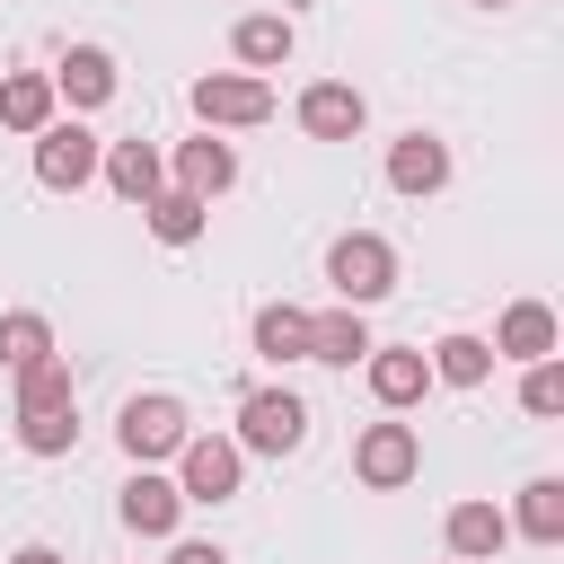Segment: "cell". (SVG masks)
<instances>
[{"label":"cell","instance_id":"6da1fadb","mask_svg":"<svg viewBox=\"0 0 564 564\" xmlns=\"http://www.w3.org/2000/svg\"><path fill=\"white\" fill-rule=\"evenodd\" d=\"M326 282H335V300H344V308H370V300H388V291H397V247H388V238H370V229H344V238L326 247Z\"/></svg>","mask_w":564,"mask_h":564},{"label":"cell","instance_id":"7a4b0ae2","mask_svg":"<svg viewBox=\"0 0 564 564\" xmlns=\"http://www.w3.org/2000/svg\"><path fill=\"white\" fill-rule=\"evenodd\" d=\"M308 441V405L291 397V388H256L247 405H238V449H256V458H291Z\"/></svg>","mask_w":564,"mask_h":564},{"label":"cell","instance_id":"3957f363","mask_svg":"<svg viewBox=\"0 0 564 564\" xmlns=\"http://www.w3.org/2000/svg\"><path fill=\"white\" fill-rule=\"evenodd\" d=\"M352 476H361L370 494L414 485V476H423V441H414V423H370V432L352 441Z\"/></svg>","mask_w":564,"mask_h":564},{"label":"cell","instance_id":"277c9868","mask_svg":"<svg viewBox=\"0 0 564 564\" xmlns=\"http://www.w3.org/2000/svg\"><path fill=\"white\" fill-rule=\"evenodd\" d=\"M238 476H247V449L220 441V432H194V441L176 449V494H185V502H229Z\"/></svg>","mask_w":564,"mask_h":564},{"label":"cell","instance_id":"5b68a950","mask_svg":"<svg viewBox=\"0 0 564 564\" xmlns=\"http://www.w3.org/2000/svg\"><path fill=\"white\" fill-rule=\"evenodd\" d=\"M194 115H203V132H238V123L273 115V88L256 70H212V79H194Z\"/></svg>","mask_w":564,"mask_h":564},{"label":"cell","instance_id":"8992f818","mask_svg":"<svg viewBox=\"0 0 564 564\" xmlns=\"http://www.w3.org/2000/svg\"><path fill=\"white\" fill-rule=\"evenodd\" d=\"M115 441H123L132 467H150V458H176L194 432H185V405H176V397H132L123 423H115Z\"/></svg>","mask_w":564,"mask_h":564},{"label":"cell","instance_id":"52a82bcc","mask_svg":"<svg viewBox=\"0 0 564 564\" xmlns=\"http://www.w3.org/2000/svg\"><path fill=\"white\" fill-rule=\"evenodd\" d=\"M97 159H106V141H97L88 123H44V132H35V176H44L53 194H79V185L97 176Z\"/></svg>","mask_w":564,"mask_h":564},{"label":"cell","instance_id":"ba28073f","mask_svg":"<svg viewBox=\"0 0 564 564\" xmlns=\"http://www.w3.org/2000/svg\"><path fill=\"white\" fill-rule=\"evenodd\" d=\"M361 123H370L361 88H344V79H317V88H300V132H308V141H352Z\"/></svg>","mask_w":564,"mask_h":564},{"label":"cell","instance_id":"9c48e42d","mask_svg":"<svg viewBox=\"0 0 564 564\" xmlns=\"http://www.w3.org/2000/svg\"><path fill=\"white\" fill-rule=\"evenodd\" d=\"M388 185L397 194H441L449 185V141H432V132H405V141H388Z\"/></svg>","mask_w":564,"mask_h":564},{"label":"cell","instance_id":"30bf717a","mask_svg":"<svg viewBox=\"0 0 564 564\" xmlns=\"http://www.w3.org/2000/svg\"><path fill=\"white\" fill-rule=\"evenodd\" d=\"M494 361H555V308L546 300H511L494 326Z\"/></svg>","mask_w":564,"mask_h":564},{"label":"cell","instance_id":"8fae6325","mask_svg":"<svg viewBox=\"0 0 564 564\" xmlns=\"http://www.w3.org/2000/svg\"><path fill=\"white\" fill-rule=\"evenodd\" d=\"M423 388H432V361H423L414 344H370V397H379L388 414H405Z\"/></svg>","mask_w":564,"mask_h":564},{"label":"cell","instance_id":"7c38bea8","mask_svg":"<svg viewBox=\"0 0 564 564\" xmlns=\"http://www.w3.org/2000/svg\"><path fill=\"white\" fill-rule=\"evenodd\" d=\"M97 176H106V185H115L123 203H150V194H167V159H159L150 141H106Z\"/></svg>","mask_w":564,"mask_h":564},{"label":"cell","instance_id":"4fadbf2b","mask_svg":"<svg viewBox=\"0 0 564 564\" xmlns=\"http://www.w3.org/2000/svg\"><path fill=\"white\" fill-rule=\"evenodd\" d=\"M229 185H238V150H229V141H212V132H203V141H185V150H176V194L212 203V194H229Z\"/></svg>","mask_w":564,"mask_h":564},{"label":"cell","instance_id":"5bb4252c","mask_svg":"<svg viewBox=\"0 0 564 564\" xmlns=\"http://www.w3.org/2000/svg\"><path fill=\"white\" fill-rule=\"evenodd\" d=\"M502 546H511V520L494 502H449V555L458 564H494Z\"/></svg>","mask_w":564,"mask_h":564},{"label":"cell","instance_id":"9a60e30c","mask_svg":"<svg viewBox=\"0 0 564 564\" xmlns=\"http://www.w3.org/2000/svg\"><path fill=\"white\" fill-rule=\"evenodd\" d=\"M229 53H238L247 70H282V62L300 53V35H291V18L256 9V18H238V26H229Z\"/></svg>","mask_w":564,"mask_h":564},{"label":"cell","instance_id":"2e32d148","mask_svg":"<svg viewBox=\"0 0 564 564\" xmlns=\"http://www.w3.org/2000/svg\"><path fill=\"white\" fill-rule=\"evenodd\" d=\"M53 97H70V106H106V97H115V53H106V44H70L62 70H53Z\"/></svg>","mask_w":564,"mask_h":564},{"label":"cell","instance_id":"e0dca14e","mask_svg":"<svg viewBox=\"0 0 564 564\" xmlns=\"http://www.w3.org/2000/svg\"><path fill=\"white\" fill-rule=\"evenodd\" d=\"M176 511H185V494H176L167 476H150V467H141V476L123 485V529H132V538H167V529H176Z\"/></svg>","mask_w":564,"mask_h":564},{"label":"cell","instance_id":"ac0fdd59","mask_svg":"<svg viewBox=\"0 0 564 564\" xmlns=\"http://www.w3.org/2000/svg\"><path fill=\"white\" fill-rule=\"evenodd\" d=\"M308 361H335V370L370 361V326H361V308H326V317H308Z\"/></svg>","mask_w":564,"mask_h":564},{"label":"cell","instance_id":"d6986e66","mask_svg":"<svg viewBox=\"0 0 564 564\" xmlns=\"http://www.w3.org/2000/svg\"><path fill=\"white\" fill-rule=\"evenodd\" d=\"M423 361H432V379H449V388H485V379H494V344H485V335H441Z\"/></svg>","mask_w":564,"mask_h":564},{"label":"cell","instance_id":"ffe728a7","mask_svg":"<svg viewBox=\"0 0 564 564\" xmlns=\"http://www.w3.org/2000/svg\"><path fill=\"white\" fill-rule=\"evenodd\" d=\"M0 123H9V132H44V123H53V79H44V70L0 79Z\"/></svg>","mask_w":564,"mask_h":564},{"label":"cell","instance_id":"44dd1931","mask_svg":"<svg viewBox=\"0 0 564 564\" xmlns=\"http://www.w3.org/2000/svg\"><path fill=\"white\" fill-rule=\"evenodd\" d=\"M256 352L264 361H308V308H291V300L256 308Z\"/></svg>","mask_w":564,"mask_h":564},{"label":"cell","instance_id":"7402d4cb","mask_svg":"<svg viewBox=\"0 0 564 564\" xmlns=\"http://www.w3.org/2000/svg\"><path fill=\"white\" fill-rule=\"evenodd\" d=\"M520 538H538V546H555L564 538V476H529L520 485V520H511Z\"/></svg>","mask_w":564,"mask_h":564},{"label":"cell","instance_id":"603a6c76","mask_svg":"<svg viewBox=\"0 0 564 564\" xmlns=\"http://www.w3.org/2000/svg\"><path fill=\"white\" fill-rule=\"evenodd\" d=\"M203 212H212V203H194V194H176V185L141 203V220H150V238H167V247H194V238H203Z\"/></svg>","mask_w":564,"mask_h":564},{"label":"cell","instance_id":"cb8c5ba5","mask_svg":"<svg viewBox=\"0 0 564 564\" xmlns=\"http://www.w3.org/2000/svg\"><path fill=\"white\" fill-rule=\"evenodd\" d=\"M18 441H26L35 458H62V449L79 441V405H26V414H18Z\"/></svg>","mask_w":564,"mask_h":564},{"label":"cell","instance_id":"d4e9b609","mask_svg":"<svg viewBox=\"0 0 564 564\" xmlns=\"http://www.w3.org/2000/svg\"><path fill=\"white\" fill-rule=\"evenodd\" d=\"M44 352H53V326H44L35 308H9V317H0V361H9V370H35Z\"/></svg>","mask_w":564,"mask_h":564},{"label":"cell","instance_id":"484cf974","mask_svg":"<svg viewBox=\"0 0 564 564\" xmlns=\"http://www.w3.org/2000/svg\"><path fill=\"white\" fill-rule=\"evenodd\" d=\"M26 405H79V388H70V361L62 352H44L35 370H18V414Z\"/></svg>","mask_w":564,"mask_h":564},{"label":"cell","instance_id":"4316f807","mask_svg":"<svg viewBox=\"0 0 564 564\" xmlns=\"http://www.w3.org/2000/svg\"><path fill=\"white\" fill-rule=\"evenodd\" d=\"M520 405L546 423V414H564V361H529V379H520Z\"/></svg>","mask_w":564,"mask_h":564},{"label":"cell","instance_id":"83f0119b","mask_svg":"<svg viewBox=\"0 0 564 564\" xmlns=\"http://www.w3.org/2000/svg\"><path fill=\"white\" fill-rule=\"evenodd\" d=\"M167 564H229V555H220V546H203V538H185V546H176Z\"/></svg>","mask_w":564,"mask_h":564},{"label":"cell","instance_id":"f1b7e54d","mask_svg":"<svg viewBox=\"0 0 564 564\" xmlns=\"http://www.w3.org/2000/svg\"><path fill=\"white\" fill-rule=\"evenodd\" d=\"M9 564H62V555H53V546H18Z\"/></svg>","mask_w":564,"mask_h":564},{"label":"cell","instance_id":"f546056e","mask_svg":"<svg viewBox=\"0 0 564 564\" xmlns=\"http://www.w3.org/2000/svg\"><path fill=\"white\" fill-rule=\"evenodd\" d=\"M476 9H511V0H476Z\"/></svg>","mask_w":564,"mask_h":564},{"label":"cell","instance_id":"4dcf8cb0","mask_svg":"<svg viewBox=\"0 0 564 564\" xmlns=\"http://www.w3.org/2000/svg\"><path fill=\"white\" fill-rule=\"evenodd\" d=\"M449 564H458V555H449Z\"/></svg>","mask_w":564,"mask_h":564}]
</instances>
